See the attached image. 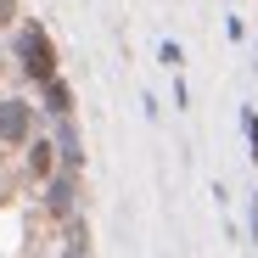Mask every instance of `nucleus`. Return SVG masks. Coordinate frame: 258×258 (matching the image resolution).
Here are the masks:
<instances>
[{
	"mask_svg": "<svg viewBox=\"0 0 258 258\" xmlns=\"http://www.w3.org/2000/svg\"><path fill=\"white\" fill-rule=\"evenodd\" d=\"M28 123H34L28 101H0V141H6V146L28 141Z\"/></svg>",
	"mask_w": 258,
	"mask_h": 258,
	"instance_id": "obj_2",
	"label": "nucleus"
},
{
	"mask_svg": "<svg viewBox=\"0 0 258 258\" xmlns=\"http://www.w3.org/2000/svg\"><path fill=\"white\" fill-rule=\"evenodd\" d=\"M45 197H51V213H73V180L68 174H51V191Z\"/></svg>",
	"mask_w": 258,
	"mask_h": 258,
	"instance_id": "obj_4",
	"label": "nucleus"
},
{
	"mask_svg": "<svg viewBox=\"0 0 258 258\" xmlns=\"http://www.w3.org/2000/svg\"><path fill=\"white\" fill-rule=\"evenodd\" d=\"M45 101H51V112H56V118H68V112H73V90H68L62 79H51V84H45Z\"/></svg>",
	"mask_w": 258,
	"mask_h": 258,
	"instance_id": "obj_5",
	"label": "nucleus"
},
{
	"mask_svg": "<svg viewBox=\"0 0 258 258\" xmlns=\"http://www.w3.org/2000/svg\"><path fill=\"white\" fill-rule=\"evenodd\" d=\"M28 168L51 180V174H56V146H51V141H34V146H28Z\"/></svg>",
	"mask_w": 258,
	"mask_h": 258,
	"instance_id": "obj_3",
	"label": "nucleus"
},
{
	"mask_svg": "<svg viewBox=\"0 0 258 258\" xmlns=\"http://www.w3.org/2000/svg\"><path fill=\"white\" fill-rule=\"evenodd\" d=\"M252 241H258V197H252Z\"/></svg>",
	"mask_w": 258,
	"mask_h": 258,
	"instance_id": "obj_7",
	"label": "nucleus"
},
{
	"mask_svg": "<svg viewBox=\"0 0 258 258\" xmlns=\"http://www.w3.org/2000/svg\"><path fill=\"white\" fill-rule=\"evenodd\" d=\"M241 123H247V146H252V163H258V112H247Z\"/></svg>",
	"mask_w": 258,
	"mask_h": 258,
	"instance_id": "obj_6",
	"label": "nucleus"
},
{
	"mask_svg": "<svg viewBox=\"0 0 258 258\" xmlns=\"http://www.w3.org/2000/svg\"><path fill=\"white\" fill-rule=\"evenodd\" d=\"M17 56H23L28 79H39V84L56 79V51H51V39L39 34V28H23V34H17Z\"/></svg>",
	"mask_w": 258,
	"mask_h": 258,
	"instance_id": "obj_1",
	"label": "nucleus"
}]
</instances>
